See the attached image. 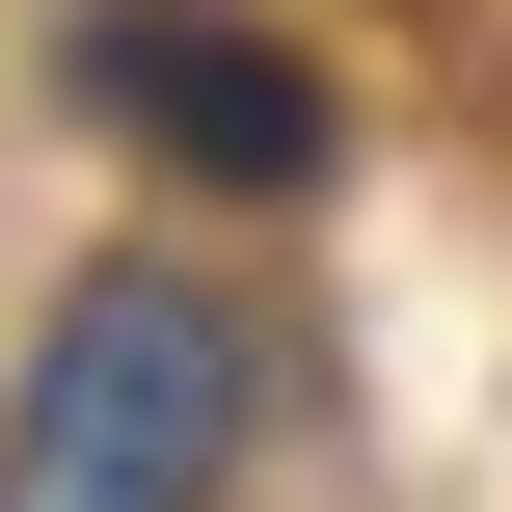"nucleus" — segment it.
I'll list each match as a JSON object with an SVG mask.
<instances>
[{
  "label": "nucleus",
  "instance_id": "f257e3e1",
  "mask_svg": "<svg viewBox=\"0 0 512 512\" xmlns=\"http://www.w3.org/2000/svg\"><path fill=\"white\" fill-rule=\"evenodd\" d=\"M216 432H243V324L189 270H108L0 405V512H216Z\"/></svg>",
  "mask_w": 512,
  "mask_h": 512
},
{
  "label": "nucleus",
  "instance_id": "f03ea898",
  "mask_svg": "<svg viewBox=\"0 0 512 512\" xmlns=\"http://www.w3.org/2000/svg\"><path fill=\"white\" fill-rule=\"evenodd\" d=\"M81 108L135 162H189V189H324V81L270 27H216V0H108L81 27Z\"/></svg>",
  "mask_w": 512,
  "mask_h": 512
}]
</instances>
